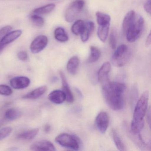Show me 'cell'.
<instances>
[{
    "mask_svg": "<svg viewBox=\"0 0 151 151\" xmlns=\"http://www.w3.org/2000/svg\"><path fill=\"white\" fill-rule=\"evenodd\" d=\"M79 65V60L76 56L71 57L67 63V68L68 72L72 75H75L77 72Z\"/></svg>",
    "mask_w": 151,
    "mask_h": 151,
    "instance_id": "17",
    "label": "cell"
},
{
    "mask_svg": "<svg viewBox=\"0 0 151 151\" xmlns=\"http://www.w3.org/2000/svg\"><path fill=\"white\" fill-rule=\"evenodd\" d=\"M13 93V91L9 86L5 85H0V94L4 96H10Z\"/></svg>",
    "mask_w": 151,
    "mask_h": 151,
    "instance_id": "28",
    "label": "cell"
},
{
    "mask_svg": "<svg viewBox=\"0 0 151 151\" xmlns=\"http://www.w3.org/2000/svg\"><path fill=\"white\" fill-rule=\"evenodd\" d=\"M147 122L149 124V126H150V123H151V112H150V108L149 107V108L147 109Z\"/></svg>",
    "mask_w": 151,
    "mask_h": 151,
    "instance_id": "34",
    "label": "cell"
},
{
    "mask_svg": "<svg viewBox=\"0 0 151 151\" xmlns=\"http://www.w3.org/2000/svg\"><path fill=\"white\" fill-rule=\"evenodd\" d=\"M85 22L82 20H78L74 23L71 27V32L76 36L80 35L84 28Z\"/></svg>",
    "mask_w": 151,
    "mask_h": 151,
    "instance_id": "26",
    "label": "cell"
},
{
    "mask_svg": "<svg viewBox=\"0 0 151 151\" xmlns=\"http://www.w3.org/2000/svg\"><path fill=\"white\" fill-rule=\"evenodd\" d=\"M55 7L54 4H49L41 7L36 9L33 11V13L35 14L44 15L49 14L53 11Z\"/></svg>",
    "mask_w": 151,
    "mask_h": 151,
    "instance_id": "24",
    "label": "cell"
},
{
    "mask_svg": "<svg viewBox=\"0 0 151 151\" xmlns=\"http://www.w3.org/2000/svg\"><path fill=\"white\" fill-rule=\"evenodd\" d=\"M31 149L33 151H55L53 144L47 140H39L34 142L31 146Z\"/></svg>",
    "mask_w": 151,
    "mask_h": 151,
    "instance_id": "9",
    "label": "cell"
},
{
    "mask_svg": "<svg viewBox=\"0 0 151 151\" xmlns=\"http://www.w3.org/2000/svg\"><path fill=\"white\" fill-rule=\"evenodd\" d=\"M56 143L66 148L78 151L80 147L79 139L73 135L63 133L59 134L55 138Z\"/></svg>",
    "mask_w": 151,
    "mask_h": 151,
    "instance_id": "4",
    "label": "cell"
},
{
    "mask_svg": "<svg viewBox=\"0 0 151 151\" xmlns=\"http://www.w3.org/2000/svg\"><path fill=\"white\" fill-rule=\"evenodd\" d=\"M22 33V32L21 30H17L14 31L10 32L0 41V43L6 47L7 45H9L18 38L21 36Z\"/></svg>",
    "mask_w": 151,
    "mask_h": 151,
    "instance_id": "16",
    "label": "cell"
},
{
    "mask_svg": "<svg viewBox=\"0 0 151 151\" xmlns=\"http://www.w3.org/2000/svg\"><path fill=\"white\" fill-rule=\"evenodd\" d=\"M60 75L61 78L63 91L66 95V100L69 103H72L74 101V96L68 84L65 75L63 71H60Z\"/></svg>",
    "mask_w": 151,
    "mask_h": 151,
    "instance_id": "12",
    "label": "cell"
},
{
    "mask_svg": "<svg viewBox=\"0 0 151 151\" xmlns=\"http://www.w3.org/2000/svg\"><path fill=\"white\" fill-rule=\"evenodd\" d=\"M5 123V121L4 120H0V127H1Z\"/></svg>",
    "mask_w": 151,
    "mask_h": 151,
    "instance_id": "38",
    "label": "cell"
},
{
    "mask_svg": "<svg viewBox=\"0 0 151 151\" xmlns=\"http://www.w3.org/2000/svg\"><path fill=\"white\" fill-rule=\"evenodd\" d=\"M110 24L99 25L97 31V35L99 39L102 42H106L108 36Z\"/></svg>",
    "mask_w": 151,
    "mask_h": 151,
    "instance_id": "19",
    "label": "cell"
},
{
    "mask_svg": "<svg viewBox=\"0 0 151 151\" xmlns=\"http://www.w3.org/2000/svg\"><path fill=\"white\" fill-rule=\"evenodd\" d=\"M48 40L46 36L40 35L38 36L32 42L30 48L32 52L38 53L43 51L47 46Z\"/></svg>",
    "mask_w": 151,
    "mask_h": 151,
    "instance_id": "7",
    "label": "cell"
},
{
    "mask_svg": "<svg viewBox=\"0 0 151 151\" xmlns=\"http://www.w3.org/2000/svg\"><path fill=\"white\" fill-rule=\"evenodd\" d=\"M47 90V87L45 86L38 87L33 91L23 95L22 98L25 99L33 100L38 99L43 95Z\"/></svg>",
    "mask_w": 151,
    "mask_h": 151,
    "instance_id": "14",
    "label": "cell"
},
{
    "mask_svg": "<svg viewBox=\"0 0 151 151\" xmlns=\"http://www.w3.org/2000/svg\"><path fill=\"white\" fill-rule=\"evenodd\" d=\"M22 115V112L18 109L10 108L7 110L5 113V118L9 121H14L20 118Z\"/></svg>",
    "mask_w": 151,
    "mask_h": 151,
    "instance_id": "20",
    "label": "cell"
},
{
    "mask_svg": "<svg viewBox=\"0 0 151 151\" xmlns=\"http://www.w3.org/2000/svg\"><path fill=\"white\" fill-rule=\"evenodd\" d=\"M96 16L97 23L99 25L110 24L111 17L109 15L100 12H97Z\"/></svg>",
    "mask_w": 151,
    "mask_h": 151,
    "instance_id": "25",
    "label": "cell"
},
{
    "mask_svg": "<svg viewBox=\"0 0 151 151\" xmlns=\"http://www.w3.org/2000/svg\"><path fill=\"white\" fill-rule=\"evenodd\" d=\"M51 126L49 124H46L44 127V131L46 133H48L51 130Z\"/></svg>",
    "mask_w": 151,
    "mask_h": 151,
    "instance_id": "36",
    "label": "cell"
},
{
    "mask_svg": "<svg viewBox=\"0 0 151 151\" xmlns=\"http://www.w3.org/2000/svg\"><path fill=\"white\" fill-rule=\"evenodd\" d=\"M55 38L60 42H65L69 40L68 36L63 28L59 27L54 32Z\"/></svg>",
    "mask_w": 151,
    "mask_h": 151,
    "instance_id": "23",
    "label": "cell"
},
{
    "mask_svg": "<svg viewBox=\"0 0 151 151\" xmlns=\"http://www.w3.org/2000/svg\"><path fill=\"white\" fill-rule=\"evenodd\" d=\"M49 100L55 104H61L66 101L65 93L62 90H56L52 91L48 96Z\"/></svg>",
    "mask_w": 151,
    "mask_h": 151,
    "instance_id": "13",
    "label": "cell"
},
{
    "mask_svg": "<svg viewBox=\"0 0 151 151\" xmlns=\"http://www.w3.org/2000/svg\"><path fill=\"white\" fill-rule=\"evenodd\" d=\"M101 86L103 97L109 107L116 111L122 109L124 104V84L109 81Z\"/></svg>",
    "mask_w": 151,
    "mask_h": 151,
    "instance_id": "1",
    "label": "cell"
},
{
    "mask_svg": "<svg viewBox=\"0 0 151 151\" xmlns=\"http://www.w3.org/2000/svg\"><path fill=\"white\" fill-rule=\"evenodd\" d=\"M151 33H149V35L145 41V45L146 47H149L151 44Z\"/></svg>",
    "mask_w": 151,
    "mask_h": 151,
    "instance_id": "35",
    "label": "cell"
},
{
    "mask_svg": "<svg viewBox=\"0 0 151 151\" xmlns=\"http://www.w3.org/2000/svg\"><path fill=\"white\" fill-rule=\"evenodd\" d=\"M39 132V129L38 128L31 129L18 134L17 138L24 140H30L33 139L37 136Z\"/></svg>",
    "mask_w": 151,
    "mask_h": 151,
    "instance_id": "18",
    "label": "cell"
},
{
    "mask_svg": "<svg viewBox=\"0 0 151 151\" xmlns=\"http://www.w3.org/2000/svg\"><path fill=\"white\" fill-rule=\"evenodd\" d=\"M95 124L101 133H105L109 124V117L107 113L105 111H101L99 113L95 119Z\"/></svg>",
    "mask_w": 151,
    "mask_h": 151,
    "instance_id": "8",
    "label": "cell"
},
{
    "mask_svg": "<svg viewBox=\"0 0 151 151\" xmlns=\"http://www.w3.org/2000/svg\"><path fill=\"white\" fill-rule=\"evenodd\" d=\"M12 27L11 26L7 25L3 27L0 29V41L8 34L11 32Z\"/></svg>",
    "mask_w": 151,
    "mask_h": 151,
    "instance_id": "31",
    "label": "cell"
},
{
    "mask_svg": "<svg viewBox=\"0 0 151 151\" xmlns=\"http://www.w3.org/2000/svg\"><path fill=\"white\" fill-rule=\"evenodd\" d=\"M85 5L83 0H76L68 7L65 12V19L68 22H72L83 10Z\"/></svg>",
    "mask_w": 151,
    "mask_h": 151,
    "instance_id": "6",
    "label": "cell"
},
{
    "mask_svg": "<svg viewBox=\"0 0 151 151\" xmlns=\"http://www.w3.org/2000/svg\"><path fill=\"white\" fill-rule=\"evenodd\" d=\"M144 23L143 17L137 16L133 10H130L126 14L122 26L124 33L128 41L134 42L140 37L144 30Z\"/></svg>",
    "mask_w": 151,
    "mask_h": 151,
    "instance_id": "2",
    "label": "cell"
},
{
    "mask_svg": "<svg viewBox=\"0 0 151 151\" xmlns=\"http://www.w3.org/2000/svg\"><path fill=\"white\" fill-rule=\"evenodd\" d=\"M95 28L94 23L91 21H88L85 23L84 28L80 34L81 39L83 42L88 41L91 35L93 32Z\"/></svg>",
    "mask_w": 151,
    "mask_h": 151,
    "instance_id": "15",
    "label": "cell"
},
{
    "mask_svg": "<svg viewBox=\"0 0 151 151\" xmlns=\"http://www.w3.org/2000/svg\"><path fill=\"white\" fill-rule=\"evenodd\" d=\"M149 97V91H146L143 93L135 106L131 124V130L133 134H139L144 128V117L148 109Z\"/></svg>",
    "mask_w": 151,
    "mask_h": 151,
    "instance_id": "3",
    "label": "cell"
},
{
    "mask_svg": "<svg viewBox=\"0 0 151 151\" xmlns=\"http://www.w3.org/2000/svg\"><path fill=\"white\" fill-rule=\"evenodd\" d=\"M109 45L111 48L115 49L116 46V38L115 32L114 31L110 33L109 37Z\"/></svg>",
    "mask_w": 151,
    "mask_h": 151,
    "instance_id": "30",
    "label": "cell"
},
{
    "mask_svg": "<svg viewBox=\"0 0 151 151\" xmlns=\"http://www.w3.org/2000/svg\"><path fill=\"white\" fill-rule=\"evenodd\" d=\"M30 20L32 24L37 27H41L45 23L44 19L39 15L33 14L30 16Z\"/></svg>",
    "mask_w": 151,
    "mask_h": 151,
    "instance_id": "27",
    "label": "cell"
},
{
    "mask_svg": "<svg viewBox=\"0 0 151 151\" xmlns=\"http://www.w3.org/2000/svg\"><path fill=\"white\" fill-rule=\"evenodd\" d=\"M10 83L13 88L17 90L27 88L30 84V80L26 76H17L12 78Z\"/></svg>",
    "mask_w": 151,
    "mask_h": 151,
    "instance_id": "10",
    "label": "cell"
},
{
    "mask_svg": "<svg viewBox=\"0 0 151 151\" xmlns=\"http://www.w3.org/2000/svg\"><path fill=\"white\" fill-rule=\"evenodd\" d=\"M17 57L22 61H26L28 60V55L27 53L24 51H21L17 54Z\"/></svg>",
    "mask_w": 151,
    "mask_h": 151,
    "instance_id": "32",
    "label": "cell"
},
{
    "mask_svg": "<svg viewBox=\"0 0 151 151\" xmlns=\"http://www.w3.org/2000/svg\"><path fill=\"white\" fill-rule=\"evenodd\" d=\"M112 136L116 148L121 151H126V147L124 144L119 134L114 129H112Z\"/></svg>",
    "mask_w": 151,
    "mask_h": 151,
    "instance_id": "21",
    "label": "cell"
},
{
    "mask_svg": "<svg viewBox=\"0 0 151 151\" xmlns=\"http://www.w3.org/2000/svg\"><path fill=\"white\" fill-rule=\"evenodd\" d=\"M151 0H147L144 5V9L147 14H151Z\"/></svg>",
    "mask_w": 151,
    "mask_h": 151,
    "instance_id": "33",
    "label": "cell"
},
{
    "mask_svg": "<svg viewBox=\"0 0 151 151\" xmlns=\"http://www.w3.org/2000/svg\"><path fill=\"white\" fill-rule=\"evenodd\" d=\"M12 129L10 127H6L0 129V140L4 139L10 135Z\"/></svg>",
    "mask_w": 151,
    "mask_h": 151,
    "instance_id": "29",
    "label": "cell"
},
{
    "mask_svg": "<svg viewBox=\"0 0 151 151\" xmlns=\"http://www.w3.org/2000/svg\"><path fill=\"white\" fill-rule=\"evenodd\" d=\"M5 47L1 43H0V53L3 51V49L5 48Z\"/></svg>",
    "mask_w": 151,
    "mask_h": 151,
    "instance_id": "37",
    "label": "cell"
},
{
    "mask_svg": "<svg viewBox=\"0 0 151 151\" xmlns=\"http://www.w3.org/2000/svg\"><path fill=\"white\" fill-rule=\"evenodd\" d=\"M111 64L109 62H105L101 66L98 72V79L101 85L110 81L109 74L111 70Z\"/></svg>",
    "mask_w": 151,
    "mask_h": 151,
    "instance_id": "11",
    "label": "cell"
},
{
    "mask_svg": "<svg viewBox=\"0 0 151 151\" xmlns=\"http://www.w3.org/2000/svg\"><path fill=\"white\" fill-rule=\"evenodd\" d=\"M101 52L96 47L91 46L90 47V55L88 58V62L93 63L96 62L100 58Z\"/></svg>",
    "mask_w": 151,
    "mask_h": 151,
    "instance_id": "22",
    "label": "cell"
},
{
    "mask_svg": "<svg viewBox=\"0 0 151 151\" xmlns=\"http://www.w3.org/2000/svg\"><path fill=\"white\" fill-rule=\"evenodd\" d=\"M130 52L126 45L119 46L115 51L112 57V62L116 67L124 66L129 60Z\"/></svg>",
    "mask_w": 151,
    "mask_h": 151,
    "instance_id": "5",
    "label": "cell"
}]
</instances>
